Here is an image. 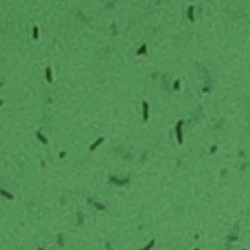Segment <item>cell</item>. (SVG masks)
I'll list each match as a JSON object with an SVG mask.
<instances>
[{"label":"cell","mask_w":250,"mask_h":250,"mask_svg":"<svg viewBox=\"0 0 250 250\" xmlns=\"http://www.w3.org/2000/svg\"><path fill=\"white\" fill-rule=\"evenodd\" d=\"M188 17L189 19V20H191L192 22H193L194 19V7L191 6L189 7L188 8Z\"/></svg>","instance_id":"6da1fadb"}]
</instances>
